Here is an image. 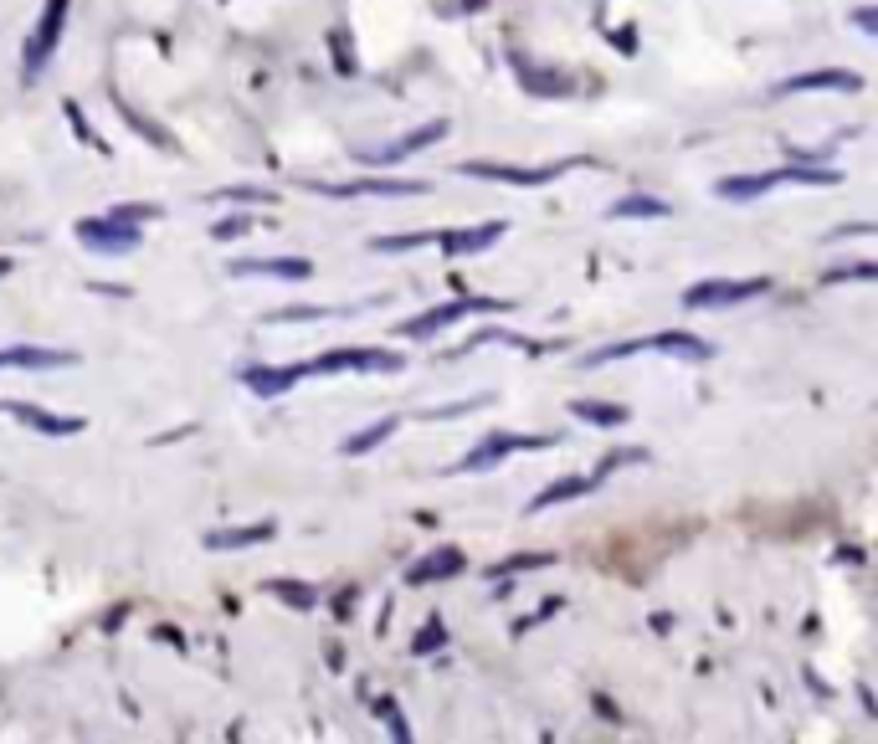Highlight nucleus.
I'll return each mask as SVG.
<instances>
[{"mask_svg":"<svg viewBox=\"0 0 878 744\" xmlns=\"http://www.w3.org/2000/svg\"><path fill=\"white\" fill-rule=\"evenodd\" d=\"M642 349H663V355H683V359H714V345L699 339V334H683V329H663V334H648V339H627V345H606L596 355H585L581 365L596 370V365H612V359L627 355H642Z\"/></svg>","mask_w":878,"mask_h":744,"instance_id":"1","label":"nucleus"},{"mask_svg":"<svg viewBox=\"0 0 878 744\" xmlns=\"http://www.w3.org/2000/svg\"><path fill=\"white\" fill-rule=\"evenodd\" d=\"M467 314H509V298H453V304H442V308H426L422 319H406L401 334L406 339H432V334H442L447 324L467 319Z\"/></svg>","mask_w":878,"mask_h":744,"instance_id":"2","label":"nucleus"},{"mask_svg":"<svg viewBox=\"0 0 878 744\" xmlns=\"http://www.w3.org/2000/svg\"><path fill=\"white\" fill-rule=\"evenodd\" d=\"M339 370H365V375H396L401 355L391 349H329L308 365V375H339Z\"/></svg>","mask_w":878,"mask_h":744,"instance_id":"3","label":"nucleus"},{"mask_svg":"<svg viewBox=\"0 0 878 744\" xmlns=\"http://www.w3.org/2000/svg\"><path fill=\"white\" fill-rule=\"evenodd\" d=\"M560 437H514V431H493V437H483V447H473V453L457 463V473H483V467L504 463V457L514 453H540V447H555Z\"/></svg>","mask_w":878,"mask_h":744,"instance_id":"4","label":"nucleus"},{"mask_svg":"<svg viewBox=\"0 0 878 744\" xmlns=\"http://www.w3.org/2000/svg\"><path fill=\"white\" fill-rule=\"evenodd\" d=\"M78 237L82 247H98V252H134L139 247V227L124 216H82Z\"/></svg>","mask_w":878,"mask_h":744,"instance_id":"5","label":"nucleus"},{"mask_svg":"<svg viewBox=\"0 0 878 744\" xmlns=\"http://www.w3.org/2000/svg\"><path fill=\"white\" fill-rule=\"evenodd\" d=\"M581 160H560V165H457L463 175H483V180H509V186H550L555 175L575 170Z\"/></svg>","mask_w":878,"mask_h":744,"instance_id":"6","label":"nucleus"},{"mask_svg":"<svg viewBox=\"0 0 878 744\" xmlns=\"http://www.w3.org/2000/svg\"><path fill=\"white\" fill-rule=\"evenodd\" d=\"M771 288V278H746V282H699V288L683 292V304L689 308H709V304H746V298H760V292Z\"/></svg>","mask_w":878,"mask_h":744,"instance_id":"7","label":"nucleus"},{"mask_svg":"<svg viewBox=\"0 0 878 744\" xmlns=\"http://www.w3.org/2000/svg\"><path fill=\"white\" fill-rule=\"evenodd\" d=\"M231 272H237V278H283V282L314 278L308 257H241V262H231Z\"/></svg>","mask_w":878,"mask_h":744,"instance_id":"8","label":"nucleus"},{"mask_svg":"<svg viewBox=\"0 0 878 744\" xmlns=\"http://www.w3.org/2000/svg\"><path fill=\"white\" fill-rule=\"evenodd\" d=\"M442 133H447V123H422V129H412V133H401L396 145H386V149H371V155H359L365 165H396V160H406V155H416V149H426V145H437Z\"/></svg>","mask_w":878,"mask_h":744,"instance_id":"9","label":"nucleus"},{"mask_svg":"<svg viewBox=\"0 0 878 744\" xmlns=\"http://www.w3.org/2000/svg\"><path fill=\"white\" fill-rule=\"evenodd\" d=\"M308 190L345 200V196H422L426 186H422V180H349V186H324V180H314Z\"/></svg>","mask_w":878,"mask_h":744,"instance_id":"10","label":"nucleus"},{"mask_svg":"<svg viewBox=\"0 0 878 744\" xmlns=\"http://www.w3.org/2000/svg\"><path fill=\"white\" fill-rule=\"evenodd\" d=\"M52 365H78V355H67V349H41V345L0 349V370H52Z\"/></svg>","mask_w":878,"mask_h":744,"instance_id":"11","label":"nucleus"},{"mask_svg":"<svg viewBox=\"0 0 878 744\" xmlns=\"http://www.w3.org/2000/svg\"><path fill=\"white\" fill-rule=\"evenodd\" d=\"M0 411L16 416V421L37 426L47 437H78L82 431V416H52V411H37V406H16V400H0Z\"/></svg>","mask_w":878,"mask_h":744,"instance_id":"12","label":"nucleus"},{"mask_svg":"<svg viewBox=\"0 0 878 744\" xmlns=\"http://www.w3.org/2000/svg\"><path fill=\"white\" fill-rule=\"evenodd\" d=\"M463 565H467V555L463 549H453V545H442V549H432V555H422L406 571V581L412 585H426V581H447V575H463Z\"/></svg>","mask_w":878,"mask_h":744,"instance_id":"13","label":"nucleus"},{"mask_svg":"<svg viewBox=\"0 0 878 744\" xmlns=\"http://www.w3.org/2000/svg\"><path fill=\"white\" fill-rule=\"evenodd\" d=\"M504 221H483V227H473V231H437V247L447 257H463V252H483V247H493V241L504 237Z\"/></svg>","mask_w":878,"mask_h":744,"instance_id":"14","label":"nucleus"},{"mask_svg":"<svg viewBox=\"0 0 878 744\" xmlns=\"http://www.w3.org/2000/svg\"><path fill=\"white\" fill-rule=\"evenodd\" d=\"M62 16H67V0H52L47 6V16H41V27H37V41H31V52H27V72L37 78L41 62H47V52L57 47V37H62Z\"/></svg>","mask_w":878,"mask_h":744,"instance_id":"15","label":"nucleus"},{"mask_svg":"<svg viewBox=\"0 0 878 744\" xmlns=\"http://www.w3.org/2000/svg\"><path fill=\"white\" fill-rule=\"evenodd\" d=\"M776 186H786V170L730 175V180H719V186H714V196H724V200H756V196H766V190H776Z\"/></svg>","mask_w":878,"mask_h":744,"instance_id":"16","label":"nucleus"},{"mask_svg":"<svg viewBox=\"0 0 878 744\" xmlns=\"http://www.w3.org/2000/svg\"><path fill=\"white\" fill-rule=\"evenodd\" d=\"M304 375H308V365H288V370H241V380H247V386H253L263 400H278L283 390L298 386Z\"/></svg>","mask_w":878,"mask_h":744,"instance_id":"17","label":"nucleus"},{"mask_svg":"<svg viewBox=\"0 0 878 744\" xmlns=\"http://www.w3.org/2000/svg\"><path fill=\"white\" fill-rule=\"evenodd\" d=\"M278 534V524L273 518H263V524H247V529H216L206 534V549H247V545H263V539H273Z\"/></svg>","mask_w":878,"mask_h":744,"instance_id":"18","label":"nucleus"},{"mask_svg":"<svg viewBox=\"0 0 878 744\" xmlns=\"http://www.w3.org/2000/svg\"><path fill=\"white\" fill-rule=\"evenodd\" d=\"M807 88H864V82L852 78V72H832V67H822V72H807V78H786L781 93H807Z\"/></svg>","mask_w":878,"mask_h":744,"instance_id":"19","label":"nucleus"},{"mask_svg":"<svg viewBox=\"0 0 878 744\" xmlns=\"http://www.w3.org/2000/svg\"><path fill=\"white\" fill-rule=\"evenodd\" d=\"M585 493H596V483H591V478H560L555 488H545L540 498H534L530 514H545L550 504H565V498H585Z\"/></svg>","mask_w":878,"mask_h":744,"instance_id":"20","label":"nucleus"},{"mask_svg":"<svg viewBox=\"0 0 878 744\" xmlns=\"http://www.w3.org/2000/svg\"><path fill=\"white\" fill-rule=\"evenodd\" d=\"M263 591H267V596H278V601H288L293 612H308V606L319 601V591L304 585V581H263Z\"/></svg>","mask_w":878,"mask_h":744,"instance_id":"21","label":"nucleus"},{"mask_svg":"<svg viewBox=\"0 0 878 744\" xmlns=\"http://www.w3.org/2000/svg\"><path fill=\"white\" fill-rule=\"evenodd\" d=\"M391 431H396V416H386V421L365 426L359 437H349V442H345V457H365V453H375V447H381V442H386Z\"/></svg>","mask_w":878,"mask_h":744,"instance_id":"22","label":"nucleus"},{"mask_svg":"<svg viewBox=\"0 0 878 744\" xmlns=\"http://www.w3.org/2000/svg\"><path fill=\"white\" fill-rule=\"evenodd\" d=\"M571 411L591 426H622L627 421V406H596V400H571Z\"/></svg>","mask_w":878,"mask_h":744,"instance_id":"23","label":"nucleus"},{"mask_svg":"<svg viewBox=\"0 0 878 744\" xmlns=\"http://www.w3.org/2000/svg\"><path fill=\"white\" fill-rule=\"evenodd\" d=\"M616 221H627V216H668V200H652V196H627L612 206Z\"/></svg>","mask_w":878,"mask_h":744,"instance_id":"24","label":"nucleus"},{"mask_svg":"<svg viewBox=\"0 0 878 744\" xmlns=\"http://www.w3.org/2000/svg\"><path fill=\"white\" fill-rule=\"evenodd\" d=\"M540 565H555V555H514L504 565H493L489 575H524V571H540Z\"/></svg>","mask_w":878,"mask_h":744,"instance_id":"25","label":"nucleus"},{"mask_svg":"<svg viewBox=\"0 0 878 744\" xmlns=\"http://www.w3.org/2000/svg\"><path fill=\"white\" fill-rule=\"evenodd\" d=\"M241 231H253V216H227V221H216L211 237L216 241H231V237H241Z\"/></svg>","mask_w":878,"mask_h":744,"instance_id":"26","label":"nucleus"},{"mask_svg":"<svg viewBox=\"0 0 878 744\" xmlns=\"http://www.w3.org/2000/svg\"><path fill=\"white\" fill-rule=\"evenodd\" d=\"M124 119H129V129L149 133V139H155V145H170V133H165V129H155V123H149L145 113H134V108H124Z\"/></svg>","mask_w":878,"mask_h":744,"instance_id":"27","label":"nucleus"},{"mask_svg":"<svg viewBox=\"0 0 878 744\" xmlns=\"http://www.w3.org/2000/svg\"><path fill=\"white\" fill-rule=\"evenodd\" d=\"M304 319H329V308H283V314H273V324H304Z\"/></svg>","mask_w":878,"mask_h":744,"instance_id":"28","label":"nucleus"},{"mask_svg":"<svg viewBox=\"0 0 878 744\" xmlns=\"http://www.w3.org/2000/svg\"><path fill=\"white\" fill-rule=\"evenodd\" d=\"M437 642H442V622L432 616V622H426L422 632H416V652H437Z\"/></svg>","mask_w":878,"mask_h":744,"instance_id":"29","label":"nucleus"},{"mask_svg":"<svg viewBox=\"0 0 878 744\" xmlns=\"http://www.w3.org/2000/svg\"><path fill=\"white\" fill-rule=\"evenodd\" d=\"M6 272H11V257H0V278H6Z\"/></svg>","mask_w":878,"mask_h":744,"instance_id":"30","label":"nucleus"}]
</instances>
